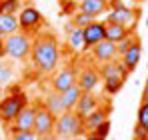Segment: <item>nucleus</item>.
Listing matches in <instances>:
<instances>
[{"mask_svg": "<svg viewBox=\"0 0 148 140\" xmlns=\"http://www.w3.org/2000/svg\"><path fill=\"white\" fill-rule=\"evenodd\" d=\"M30 60L38 74H52L60 62V46H58L56 36L50 32L38 34L32 40Z\"/></svg>", "mask_w": 148, "mask_h": 140, "instance_id": "nucleus-1", "label": "nucleus"}, {"mask_svg": "<svg viewBox=\"0 0 148 140\" xmlns=\"http://www.w3.org/2000/svg\"><path fill=\"white\" fill-rule=\"evenodd\" d=\"M86 134L84 128V118L78 116L74 110H64L60 116H56V126H54V136L62 140H74Z\"/></svg>", "mask_w": 148, "mask_h": 140, "instance_id": "nucleus-2", "label": "nucleus"}, {"mask_svg": "<svg viewBox=\"0 0 148 140\" xmlns=\"http://www.w3.org/2000/svg\"><path fill=\"white\" fill-rule=\"evenodd\" d=\"M4 50H6V58H10V60H26L32 52L30 34L18 30V32L6 36L4 38Z\"/></svg>", "mask_w": 148, "mask_h": 140, "instance_id": "nucleus-3", "label": "nucleus"}, {"mask_svg": "<svg viewBox=\"0 0 148 140\" xmlns=\"http://www.w3.org/2000/svg\"><path fill=\"white\" fill-rule=\"evenodd\" d=\"M26 106H28V98L22 90L20 92H10L8 96H4L0 100V120L8 126Z\"/></svg>", "mask_w": 148, "mask_h": 140, "instance_id": "nucleus-4", "label": "nucleus"}, {"mask_svg": "<svg viewBox=\"0 0 148 140\" xmlns=\"http://www.w3.org/2000/svg\"><path fill=\"white\" fill-rule=\"evenodd\" d=\"M54 126H56V116L50 112L44 104H36L34 132L38 136H48V134H54Z\"/></svg>", "mask_w": 148, "mask_h": 140, "instance_id": "nucleus-5", "label": "nucleus"}, {"mask_svg": "<svg viewBox=\"0 0 148 140\" xmlns=\"http://www.w3.org/2000/svg\"><path fill=\"white\" fill-rule=\"evenodd\" d=\"M18 16V24H20V30L26 34H34L38 30V26L42 24V14L40 10H36L34 6H24L20 8V12L16 14Z\"/></svg>", "mask_w": 148, "mask_h": 140, "instance_id": "nucleus-6", "label": "nucleus"}, {"mask_svg": "<svg viewBox=\"0 0 148 140\" xmlns=\"http://www.w3.org/2000/svg\"><path fill=\"white\" fill-rule=\"evenodd\" d=\"M138 20V12L136 8H128L126 4H120L116 8H110L108 10V16H106V22H116L122 24V26H128L134 30V24Z\"/></svg>", "mask_w": 148, "mask_h": 140, "instance_id": "nucleus-7", "label": "nucleus"}, {"mask_svg": "<svg viewBox=\"0 0 148 140\" xmlns=\"http://www.w3.org/2000/svg\"><path fill=\"white\" fill-rule=\"evenodd\" d=\"M82 32H84V50H92L98 42L106 40V22L94 20L88 26H84Z\"/></svg>", "mask_w": 148, "mask_h": 140, "instance_id": "nucleus-8", "label": "nucleus"}, {"mask_svg": "<svg viewBox=\"0 0 148 140\" xmlns=\"http://www.w3.org/2000/svg\"><path fill=\"white\" fill-rule=\"evenodd\" d=\"M76 80H78V70L74 66H64L62 70H58L52 76V90L62 94L64 90H68L72 84H76Z\"/></svg>", "mask_w": 148, "mask_h": 140, "instance_id": "nucleus-9", "label": "nucleus"}, {"mask_svg": "<svg viewBox=\"0 0 148 140\" xmlns=\"http://www.w3.org/2000/svg\"><path fill=\"white\" fill-rule=\"evenodd\" d=\"M36 122V106H26L24 110L8 124V132H22V130H34Z\"/></svg>", "mask_w": 148, "mask_h": 140, "instance_id": "nucleus-10", "label": "nucleus"}, {"mask_svg": "<svg viewBox=\"0 0 148 140\" xmlns=\"http://www.w3.org/2000/svg\"><path fill=\"white\" fill-rule=\"evenodd\" d=\"M100 82H102L100 70L92 68V66H88V68H84L82 72H78V80H76V84H78L84 92H94Z\"/></svg>", "mask_w": 148, "mask_h": 140, "instance_id": "nucleus-11", "label": "nucleus"}, {"mask_svg": "<svg viewBox=\"0 0 148 140\" xmlns=\"http://www.w3.org/2000/svg\"><path fill=\"white\" fill-rule=\"evenodd\" d=\"M92 56H94V60L100 62V64L116 60L118 58V54H116V42H110V40L98 42L96 46L92 48Z\"/></svg>", "mask_w": 148, "mask_h": 140, "instance_id": "nucleus-12", "label": "nucleus"}, {"mask_svg": "<svg viewBox=\"0 0 148 140\" xmlns=\"http://www.w3.org/2000/svg\"><path fill=\"white\" fill-rule=\"evenodd\" d=\"M110 112H112V106L108 108V104H100L96 110H92L88 116L84 118V128H86V132H94L104 120H108Z\"/></svg>", "mask_w": 148, "mask_h": 140, "instance_id": "nucleus-13", "label": "nucleus"}, {"mask_svg": "<svg viewBox=\"0 0 148 140\" xmlns=\"http://www.w3.org/2000/svg\"><path fill=\"white\" fill-rule=\"evenodd\" d=\"M98 106H100V98L96 96V94L94 92H82L78 104H76V108H74V112H76L78 116L86 118L92 110H96Z\"/></svg>", "mask_w": 148, "mask_h": 140, "instance_id": "nucleus-14", "label": "nucleus"}, {"mask_svg": "<svg viewBox=\"0 0 148 140\" xmlns=\"http://www.w3.org/2000/svg\"><path fill=\"white\" fill-rule=\"evenodd\" d=\"M140 58H142V42H140V38H136V42H134V44H132V46L120 56V60L124 62L126 70L132 72V70L140 64Z\"/></svg>", "mask_w": 148, "mask_h": 140, "instance_id": "nucleus-15", "label": "nucleus"}, {"mask_svg": "<svg viewBox=\"0 0 148 140\" xmlns=\"http://www.w3.org/2000/svg\"><path fill=\"white\" fill-rule=\"evenodd\" d=\"M108 0H80L78 2V10L80 12H86L94 18L102 16L104 12H108Z\"/></svg>", "mask_w": 148, "mask_h": 140, "instance_id": "nucleus-16", "label": "nucleus"}, {"mask_svg": "<svg viewBox=\"0 0 148 140\" xmlns=\"http://www.w3.org/2000/svg\"><path fill=\"white\" fill-rule=\"evenodd\" d=\"M134 34L132 28L128 26H122V24H116V22H106V40L110 42H120L122 38Z\"/></svg>", "mask_w": 148, "mask_h": 140, "instance_id": "nucleus-17", "label": "nucleus"}, {"mask_svg": "<svg viewBox=\"0 0 148 140\" xmlns=\"http://www.w3.org/2000/svg\"><path fill=\"white\" fill-rule=\"evenodd\" d=\"M20 30V24H18V16L16 14H2L0 12V36L6 38L14 32Z\"/></svg>", "mask_w": 148, "mask_h": 140, "instance_id": "nucleus-18", "label": "nucleus"}, {"mask_svg": "<svg viewBox=\"0 0 148 140\" xmlns=\"http://www.w3.org/2000/svg\"><path fill=\"white\" fill-rule=\"evenodd\" d=\"M82 88L78 86V84H72L68 90H64L62 92V104H64V110H74L76 108V104H78V100H80V96H82Z\"/></svg>", "mask_w": 148, "mask_h": 140, "instance_id": "nucleus-19", "label": "nucleus"}, {"mask_svg": "<svg viewBox=\"0 0 148 140\" xmlns=\"http://www.w3.org/2000/svg\"><path fill=\"white\" fill-rule=\"evenodd\" d=\"M42 104H44V106L48 108V110L52 112V114H54V116H60V114L64 112V104H62V94H60V92H54V90H52V92H50L48 96L44 98V102H42Z\"/></svg>", "mask_w": 148, "mask_h": 140, "instance_id": "nucleus-20", "label": "nucleus"}, {"mask_svg": "<svg viewBox=\"0 0 148 140\" xmlns=\"http://www.w3.org/2000/svg\"><path fill=\"white\" fill-rule=\"evenodd\" d=\"M68 46H70L72 52L84 50V32H82V28L74 26L72 30L68 32Z\"/></svg>", "mask_w": 148, "mask_h": 140, "instance_id": "nucleus-21", "label": "nucleus"}, {"mask_svg": "<svg viewBox=\"0 0 148 140\" xmlns=\"http://www.w3.org/2000/svg\"><path fill=\"white\" fill-rule=\"evenodd\" d=\"M22 8L20 0H0V12L2 14H18Z\"/></svg>", "mask_w": 148, "mask_h": 140, "instance_id": "nucleus-22", "label": "nucleus"}, {"mask_svg": "<svg viewBox=\"0 0 148 140\" xmlns=\"http://www.w3.org/2000/svg\"><path fill=\"white\" fill-rule=\"evenodd\" d=\"M104 82V94L106 96H112L116 94L124 84V78H108V80H102Z\"/></svg>", "mask_w": 148, "mask_h": 140, "instance_id": "nucleus-23", "label": "nucleus"}, {"mask_svg": "<svg viewBox=\"0 0 148 140\" xmlns=\"http://www.w3.org/2000/svg\"><path fill=\"white\" fill-rule=\"evenodd\" d=\"M94 20H96L94 16H90V14H86V12H80V10L72 16V24L78 26V28H84V26H88V24L94 22Z\"/></svg>", "mask_w": 148, "mask_h": 140, "instance_id": "nucleus-24", "label": "nucleus"}, {"mask_svg": "<svg viewBox=\"0 0 148 140\" xmlns=\"http://www.w3.org/2000/svg\"><path fill=\"white\" fill-rule=\"evenodd\" d=\"M136 38H138L136 34H130V36L122 38L120 42H116V54H118V58H120V56H122L124 52H126L128 48H130L132 44H134V42H136Z\"/></svg>", "mask_w": 148, "mask_h": 140, "instance_id": "nucleus-25", "label": "nucleus"}, {"mask_svg": "<svg viewBox=\"0 0 148 140\" xmlns=\"http://www.w3.org/2000/svg\"><path fill=\"white\" fill-rule=\"evenodd\" d=\"M136 122L148 130V102H140L138 112H136Z\"/></svg>", "mask_w": 148, "mask_h": 140, "instance_id": "nucleus-26", "label": "nucleus"}, {"mask_svg": "<svg viewBox=\"0 0 148 140\" xmlns=\"http://www.w3.org/2000/svg\"><path fill=\"white\" fill-rule=\"evenodd\" d=\"M12 76H14L12 66H10V64H6V62H0V86L8 84V82L12 80Z\"/></svg>", "mask_w": 148, "mask_h": 140, "instance_id": "nucleus-27", "label": "nucleus"}, {"mask_svg": "<svg viewBox=\"0 0 148 140\" xmlns=\"http://www.w3.org/2000/svg\"><path fill=\"white\" fill-rule=\"evenodd\" d=\"M10 140H40V136L34 130H22V132H12Z\"/></svg>", "mask_w": 148, "mask_h": 140, "instance_id": "nucleus-28", "label": "nucleus"}, {"mask_svg": "<svg viewBox=\"0 0 148 140\" xmlns=\"http://www.w3.org/2000/svg\"><path fill=\"white\" fill-rule=\"evenodd\" d=\"M132 140H148V130L142 128L138 122H136V126H134V130H132Z\"/></svg>", "mask_w": 148, "mask_h": 140, "instance_id": "nucleus-29", "label": "nucleus"}, {"mask_svg": "<svg viewBox=\"0 0 148 140\" xmlns=\"http://www.w3.org/2000/svg\"><path fill=\"white\" fill-rule=\"evenodd\" d=\"M94 132H96L98 136H102V138H108V134H110V120H104Z\"/></svg>", "mask_w": 148, "mask_h": 140, "instance_id": "nucleus-30", "label": "nucleus"}, {"mask_svg": "<svg viewBox=\"0 0 148 140\" xmlns=\"http://www.w3.org/2000/svg\"><path fill=\"white\" fill-rule=\"evenodd\" d=\"M82 140H106V138H102V136H98L96 132H86Z\"/></svg>", "mask_w": 148, "mask_h": 140, "instance_id": "nucleus-31", "label": "nucleus"}, {"mask_svg": "<svg viewBox=\"0 0 148 140\" xmlns=\"http://www.w3.org/2000/svg\"><path fill=\"white\" fill-rule=\"evenodd\" d=\"M140 102H148V78H146V82H144V88H142V100Z\"/></svg>", "mask_w": 148, "mask_h": 140, "instance_id": "nucleus-32", "label": "nucleus"}, {"mask_svg": "<svg viewBox=\"0 0 148 140\" xmlns=\"http://www.w3.org/2000/svg\"><path fill=\"white\" fill-rule=\"evenodd\" d=\"M120 4H124L122 0H108V6H110V8H116V6H120Z\"/></svg>", "mask_w": 148, "mask_h": 140, "instance_id": "nucleus-33", "label": "nucleus"}, {"mask_svg": "<svg viewBox=\"0 0 148 140\" xmlns=\"http://www.w3.org/2000/svg\"><path fill=\"white\" fill-rule=\"evenodd\" d=\"M6 56V50H4V38L0 36V58H4Z\"/></svg>", "mask_w": 148, "mask_h": 140, "instance_id": "nucleus-34", "label": "nucleus"}, {"mask_svg": "<svg viewBox=\"0 0 148 140\" xmlns=\"http://www.w3.org/2000/svg\"><path fill=\"white\" fill-rule=\"evenodd\" d=\"M54 138H56L54 134H48V136H40V140H54Z\"/></svg>", "mask_w": 148, "mask_h": 140, "instance_id": "nucleus-35", "label": "nucleus"}, {"mask_svg": "<svg viewBox=\"0 0 148 140\" xmlns=\"http://www.w3.org/2000/svg\"><path fill=\"white\" fill-rule=\"evenodd\" d=\"M144 24H146V26H148V18H146V20H144Z\"/></svg>", "mask_w": 148, "mask_h": 140, "instance_id": "nucleus-36", "label": "nucleus"}, {"mask_svg": "<svg viewBox=\"0 0 148 140\" xmlns=\"http://www.w3.org/2000/svg\"><path fill=\"white\" fill-rule=\"evenodd\" d=\"M136 2H144V0H136Z\"/></svg>", "mask_w": 148, "mask_h": 140, "instance_id": "nucleus-37", "label": "nucleus"}, {"mask_svg": "<svg viewBox=\"0 0 148 140\" xmlns=\"http://www.w3.org/2000/svg\"><path fill=\"white\" fill-rule=\"evenodd\" d=\"M0 94H2V86H0Z\"/></svg>", "mask_w": 148, "mask_h": 140, "instance_id": "nucleus-38", "label": "nucleus"}, {"mask_svg": "<svg viewBox=\"0 0 148 140\" xmlns=\"http://www.w3.org/2000/svg\"><path fill=\"white\" fill-rule=\"evenodd\" d=\"M74 140H82V138H74Z\"/></svg>", "mask_w": 148, "mask_h": 140, "instance_id": "nucleus-39", "label": "nucleus"}, {"mask_svg": "<svg viewBox=\"0 0 148 140\" xmlns=\"http://www.w3.org/2000/svg\"><path fill=\"white\" fill-rule=\"evenodd\" d=\"M54 140H62V138H54Z\"/></svg>", "mask_w": 148, "mask_h": 140, "instance_id": "nucleus-40", "label": "nucleus"}, {"mask_svg": "<svg viewBox=\"0 0 148 140\" xmlns=\"http://www.w3.org/2000/svg\"><path fill=\"white\" fill-rule=\"evenodd\" d=\"M146 64H148V62H146Z\"/></svg>", "mask_w": 148, "mask_h": 140, "instance_id": "nucleus-41", "label": "nucleus"}]
</instances>
